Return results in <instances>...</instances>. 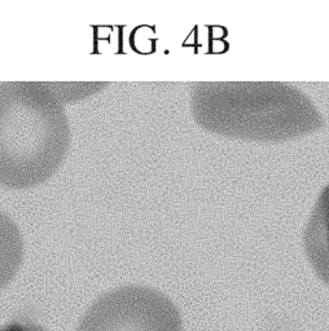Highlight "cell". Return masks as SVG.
I'll return each instance as SVG.
<instances>
[{
    "label": "cell",
    "mask_w": 329,
    "mask_h": 331,
    "mask_svg": "<svg viewBox=\"0 0 329 331\" xmlns=\"http://www.w3.org/2000/svg\"><path fill=\"white\" fill-rule=\"evenodd\" d=\"M76 331H183L176 307L163 294L127 286L102 295Z\"/></svg>",
    "instance_id": "3957f363"
},
{
    "label": "cell",
    "mask_w": 329,
    "mask_h": 331,
    "mask_svg": "<svg viewBox=\"0 0 329 331\" xmlns=\"http://www.w3.org/2000/svg\"><path fill=\"white\" fill-rule=\"evenodd\" d=\"M305 246L316 273L329 283V185L320 194L305 232Z\"/></svg>",
    "instance_id": "277c9868"
},
{
    "label": "cell",
    "mask_w": 329,
    "mask_h": 331,
    "mask_svg": "<svg viewBox=\"0 0 329 331\" xmlns=\"http://www.w3.org/2000/svg\"><path fill=\"white\" fill-rule=\"evenodd\" d=\"M70 145L64 103L48 83H0V184L32 188L58 170Z\"/></svg>",
    "instance_id": "6da1fadb"
},
{
    "label": "cell",
    "mask_w": 329,
    "mask_h": 331,
    "mask_svg": "<svg viewBox=\"0 0 329 331\" xmlns=\"http://www.w3.org/2000/svg\"><path fill=\"white\" fill-rule=\"evenodd\" d=\"M23 257L22 237L16 224L0 212V290L17 274Z\"/></svg>",
    "instance_id": "5b68a950"
},
{
    "label": "cell",
    "mask_w": 329,
    "mask_h": 331,
    "mask_svg": "<svg viewBox=\"0 0 329 331\" xmlns=\"http://www.w3.org/2000/svg\"><path fill=\"white\" fill-rule=\"evenodd\" d=\"M51 91L62 103L74 102L101 91L104 83H48Z\"/></svg>",
    "instance_id": "8992f818"
},
{
    "label": "cell",
    "mask_w": 329,
    "mask_h": 331,
    "mask_svg": "<svg viewBox=\"0 0 329 331\" xmlns=\"http://www.w3.org/2000/svg\"><path fill=\"white\" fill-rule=\"evenodd\" d=\"M198 123L215 132L254 138L280 140L316 128L320 119L307 102L270 92H198L193 101Z\"/></svg>",
    "instance_id": "7a4b0ae2"
}]
</instances>
